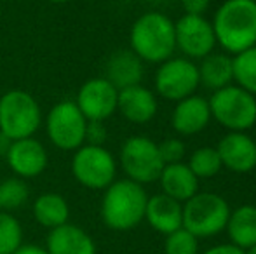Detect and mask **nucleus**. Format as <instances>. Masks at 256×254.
<instances>
[{
    "mask_svg": "<svg viewBox=\"0 0 256 254\" xmlns=\"http://www.w3.org/2000/svg\"><path fill=\"white\" fill-rule=\"evenodd\" d=\"M216 44L228 54L256 45V0H225L211 21Z\"/></svg>",
    "mask_w": 256,
    "mask_h": 254,
    "instance_id": "obj_1",
    "label": "nucleus"
},
{
    "mask_svg": "<svg viewBox=\"0 0 256 254\" xmlns=\"http://www.w3.org/2000/svg\"><path fill=\"white\" fill-rule=\"evenodd\" d=\"M100 214L106 228L114 232H129L145 220L146 195L143 185L131 180H115L103 190Z\"/></svg>",
    "mask_w": 256,
    "mask_h": 254,
    "instance_id": "obj_2",
    "label": "nucleus"
},
{
    "mask_svg": "<svg viewBox=\"0 0 256 254\" xmlns=\"http://www.w3.org/2000/svg\"><path fill=\"white\" fill-rule=\"evenodd\" d=\"M129 44L142 61L164 63L176 51L174 21L157 10L142 14L131 26Z\"/></svg>",
    "mask_w": 256,
    "mask_h": 254,
    "instance_id": "obj_3",
    "label": "nucleus"
},
{
    "mask_svg": "<svg viewBox=\"0 0 256 254\" xmlns=\"http://www.w3.org/2000/svg\"><path fill=\"white\" fill-rule=\"evenodd\" d=\"M40 124V105L30 92L12 89L0 96V134L9 141L34 138Z\"/></svg>",
    "mask_w": 256,
    "mask_h": 254,
    "instance_id": "obj_4",
    "label": "nucleus"
},
{
    "mask_svg": "<svg viewBox=\"0 0 256 254\" xmlns=\"http://www.w3.org/2000/svg\"><path fill=\"white\" fill-rule=\"evenodd\" d=\"M230 206L222 195L212 192H197L183 202V228L197 239L214 237L225 230Z\"/></svg>",
    "mask_w": 256,
    "mask_h": 254,
    "instance_id": "obj_5",
    "label": "nucleus"
},
{
    "mask_svg": "<svg viewBox=\"0 0 256 254\" xmlns=\"http://www.w3.org/2000/svg\"><path fill=\"white\" fill-rule=\"evenodd\" d=\"M211 119L230 132H246L256 124V96L230 84L212 92L209 99Z\"/></svg>",
    "mask_w": 256,
    "mask_h": 254,
    "instance_id": "obj_6",
    "label": "nucleus"
},
{
    "mask_svg": "<svg viewBox=\"0 0 256 254\" xmlns=\"http://www.w3.org/2000/svg\"><path fill=\"white\" fill-rule=\"evenodd\" d=\"M75 181L89 190H104L115 181L117 160L104 146L82 145L72 157Z\"/></svg>",
    "mask_w": 256,
    "mask_h": 254,
    "instance_id": "obj_7",
    "label": "nucleus"
},
{
    "mask_svg": "<svg viewBox=\"0 0 256 254\" xmlns=\"http://www.w3.org/2000/svg\"><path fill=\"white\" fill-rule=\"evenodd\" d=\"M120 166L128 180L138 185L158 181L164 162L158 153V145L146 136H131L120 148Z\"/></svg>",
    "mask_w": 256,
    "mask_h": 254,
    "instance_id": "obj_8",
    "label": "nucleus"
},
{
    "mask_svg": "<svg viewBox=\"0 0 256 254\" xmlns=\"http://www.w3.org/2000/svg\"><path fill=\"white\" fill-rule=\"evenodd\" d=\"M88 120L72 99H63L49 110L46 132L49 141L63 152H75L86 143Z\"/></svg>",
    "mask_w": 256,
    "mask_h": 254,
    "instance_id": "obj_9",
    "label": "nucleus"
},
{
    "mask_svg": "<svg viewBox=\"0 0 256 254\" xmlns=\"http://www.w3.org/2000/svg\"><path fill=\"white\" fill-rule=\"evenodd\" d=\"M199 70L188 58H169L158 64L155 73V91L168 101H182L199 87Z\"/></svg>",
    "mask_w": 256,
    "mask_h": 254,
    "instance_id": "obj_10",
    "label": "nucleus"
},
{
    "mask_svg": "<svg viewBox=\"0 0 256 254\" xmlns=\"http://www.w3.org/2000/svg\"><path fill=\"white\" fill-rule=\"evenodd\" d=\"M176 49L188 59H202L214 52L216 35L211 21L204 16H190L183 14L174 23Z\"/></svg>",
    "mask_w": 256,
    "mask_h": 254,
    "instance_id": "obj_11",
    "label": "nucleus"
},
{
    "mask_svg": "<svg viewBox=\"0 0 256 254\" xmlns=\"http://www.w3.org/2000/svg\"><path fill=\"white\" fill-rule=\"evenodd\" d=\"M117 89L104 77H94L80 85L75 105L88 122H104L117 112Z\"/></svg>",
    "mask_w": 256,
    "mask_h": 254,
    "instance_id": "obj_12",
    "label": "nucleus"
},
{
    "mask_svg": "<svg viewBox=\"0 0 256 254\" xmlns=\"http://www.w3.org/2000/svg\"><path fill=\"white\" fill-rule=\"evenodd\" d=\"M6 160L14 176L21 180H32L44 173L49 159L44 145L38 139L24 138L9 143Z\"/></svg>",
    "mask_w": 256,
    "mask_h": 254,
    "instance_id": "obj_13",
    "label": "nucleus"
},
{
    "mask_svg": "<svg viewBox=\"0 0 256 254\" xmlns=\"http://www.w3.org/2000/svg\"><path fill=\"white\" fill-rule=\"evenodd\" d=\"M216 152L222 166L237 174H246L256 167V141L246 132H228L220 139Z\"/></svg>",
    "mask_w": 256,
    "mask_h": 254,
    "instance_id": "obj_14",
    "label": "nucleus"
},
{
    "mask_svg": "<svg viewBox=\"0 0 256 254\" xmlns=\"http://www.w3.org/2000/svg\"><path fill=\"white\" fill-rule=\"evenodd\" d=\"M44 248L49 254H96L94 239L70 221L49 230Z\"/></svg>",
    "mask_w": 256,
    "mask_h": 254,
    "instance_id": "obj_15",
    "label": "nucleus"
},
{
    "mask_svg": "<svg viewBox=\"0 0 256 254\" xmlns=\"http://www.w3.org/2000/svg\"><path fill=\"white\" fill-rule=\"evenodd\" d=\"M158 108L157 98L142 84L118 91L117 112L132 124H146L155 117Z\"/></svg>",
    "mask_w": 256,
    "mask_h": 254,
    "instance_id": "obj_16",
    "label": "nucleus"
},
{
    "mask_svg": "<svg viewBox=\"0 0 256 254\" xmlns=\"http://www.w3.org/2000/svg\"><path fill=\"white\" fill-rule=\"evenodd\" d=\"M209 120H211V110L208 99L192 94L176 103L171 115V126L178 134L192 136L204 131Z\"/></svg>",
    "mask_w": 256,
    "mask_h": 254,
    "instance_id": "obj_17",
    "label": "nucleus"
},
{
    "mask_svg": "<svg viewBox=\"0 0 256 254\" xmlns=\"http://www.w3.org/2000/svg\"><path fill=\"white\" fill-rule=\"evenodd\" d=\"M145 220L157 234L169 235L183 227V204L164 193L148 197Z\"/></svg>",
    "mask_w": 256,
    "mask_h": 254,
    "instance_id": "obj_18",
    "label": "nucleus"
},
{
    "mask_svg": "<svg viewBox=\"0 0 256 254\" xmlns=\"http://www.w3.org/2000/svg\"><path fill=\"white\" fill-rule=\"evenodd\" d=\"M104 78H106L117 91L142 84L143 61L131 51V49L115 51L114 54L108 58L106 66H104Z\"/></svg>",
    "mask_w": 256,
    "mask_h": 254,
    "instance_id": "obj_19",
    "label": "nucleus"
},
{
    "mask_svg": "<svg viewBox=\"0 0 256 254\" xmlns=\"http://www.w3.org/2000/svg\"><path fill=\"white\" fill-rule=\"evenodd\" d=\"M162 193L178 202H186L199 192V180L185 162L168 164L158 176Z\"/></svg>",
    "mask_w": 256,
    "mask_h": 254,
    "instance_id": "obj_20",
    "label": "nucleus"
},
{
    "mask_svg": "<svg viewBox=\"0 0 256 254\" xmlns=\"http://www.w3.org/2000/svg\"><path fill=\"white\" fill-rule=\"evenodd\" d=\"M230 244L246 251L256 244V206L246 204L230 211L228 221L225 227Z\"/></svg>",
    "mask_w": 256,
    "mask_h": 254,
    "instance_id": "obj_21",
    "label": "nucleus"
},
{
    "mask_svg": "<svg viewBox=\"0 0 256 254\" xmlns=\"http://www.w3.org/2000/svg\"><path fill=\"white\" fill-rule=\"evenodd\" d=\"M32 213H34L35 221L48 230L61 227L70 220V206H68L66 199L54 192L38 195L34 200Z\"/></svg>",
    "mask_w": 256,
    "mask_h": 254,
    "instance_id": "obj_22",
    "label": "nucleus"
},
{
    "mask_svg": "<svg viewBox=\"0 0 256 254\" xmlns=\"http://www.w3.org/2000/svg\"><path fill=\"white\" fill-rule=\"evenodd\" d=\"M199 70V80L208 89L218 91L234 82V68H232V56L211 52L197 66Z\"/></svg>",
    "mask_w": 256,
    "mask_h": 254,
    "instance_id": "obj_23",
    "label": "nucleus"
},
{
    "mask_svg": "<svg viewBox=\"0 0 256 254\" xmlns=\"http://www.w3.org/2000/svg\"><path fill=\"white\" fill-rule=\"evenodd\" d=\"M30 199V188L26 180H21L18 176H10L0 181V211L10 213L26 206Z\"/></svg>",
    "mask_w": 256,
    "mask_h": 254,
    "instance_id": "obj_24",
    "label": "nucleus"
},
{
    "mask_svg": "<svg viewBox=\"0 0 256 254\" xmlns=\"http://www.w3.org/2000/svg\"><path fill=\"white\" fill-rule=\"evenodd\" d=\"M232 68L236 85L256 96V45L234 56Z\"/></svg>",
    "mask_w": 256,
    "mask_h": 254,
    "instance_id": "obj_25",
    "label": "nucleus"
},
{
    "mask_svg": "<svg viewBox=\"0 0 256 254\" xmlns=\"http://www.w3.org/2000/svg\"><path fill=\"white\" fill-rule=\"evenodd\" d=\"M186 166L190 167L197 180H209V178L216 176L222 171V160L212 146H200L190 155V160Z\"/></svg>",
    "mask_w": 256,
    "mask_h": 254,
    "instance_id": "obj_26",
    "label": "nucleus"
},
{
    "mask_svg": "<svg viewBox=\"0 0 256 254\" xmlns=\"http://www.w3.org/2000/svg\"><path fill=\"white\" fill-rule=\"evenodd\" d=\"M23 227L10 213L0 211V254H12L23 246Z\"/></svg>",
    "mask_w": 256,
    "mask_h": 254,
    "instance_id": "obj_27",
    "label": "nucleus"
},
{
    "mask_svg": "<svg viewBox=\"0 0 256 254\" xmlns=\"http://www.w3.org/2000/svg\"><path fill=\"white\" fill-rule=\"evenodd\" d=\"M164 254H199V239L185 228L166 235Z\"/></svg>",
    "mask_w": 256,
    "mask_h": 254,
    "instance_id": "obj_28",
    "label": "nucleus"
},
{
    "mask_svg": "<svg viewBox=\"0 0 256 254\" xmlns=\"http://www.w3.org/2000/svg\"><path fill=\"white\" fill-rule=\"evenodd\" d=\"M185 152H186L185 143L178 138H168L162 143H158V153H160V159L164 162V166L182 162L183 157H185Z\"/></svg>",
    "mask_w": 256,
    "mask_h": 254,
    "instance_id": "obj_29",
    "label": "nucleus"
},
{
    "mask_svg": "<svg viewBox=\"0 0 256 254\" xmlns=\"http://www.w3.org/2000/svg\"><path fill=\"white\" fill-rule=\"evenodd\" d=\"M106 127L103 122H88L86 127V143L84 145H94V146H103V143L106 141Z\"/></svg>",
    "mask_w": 256,
    "mask_h": 254,
    "instance_id": "obj_30",
    "label": "nucleus"
},
{
    "mask_svg": "<svg viewBox=\"0 0 256 254\" xmlns=\"http://www.w3.org/2000/svg\"><path fill=\"white\" fill-rule=\"evenodd\" d=\"M211 0H182V5L185 14L190 16H204V12L209 9Z\"/></svg>",
    "mask_w": 256,
    "mask_h": 254,
    "instance_id": "obj_31",
    "label": "nucleus"
},
{
    "mask_svg": "<svg viewBox=\"0 0 256 254\" xmlns=\"http://www.w3.org/2000/svg\"><path fill=\"white\" fill-rule=\"evenodd\" d=\"M200 254H246V253L234 244H218V246H212V248L206 249V251Z\"/></svg>",
    "mask_w": 256,
    "mask_h": 254,
    "instance_id": "obj_32",
    "label": "nucleus"
},
{
    "mask_svg": "<svg viewBox=\"0 0 256 254\" xmlns=\"http://www.w3.org/2000/svg\"><path fill=\"white\" fill-rule=\"evenodd\" d=\"M12 254H49L46 251V248L42 246H37V244H23L16 253Z\"/></svg>",
    "mask_w": 256,
    "mask_h": 254,
    "instance_id": "obj_33",
    "label": "nucleus"
},
{
    "mask_svg": "<svg viewBox=\"0 0 256 254\" xmlns=\"http://www.w3.org/2000/svg\"><path fill=\"white\" fill-rule=\"evenodd\" d=\"M244 253H246V254H256V244H254V246H251L250 249H246Z\"/></svg>",
    "mask_w": 256,
    "mask_h": 254,
    "instance_id": "obj_34",
    "label": "nucleus"
},
{
    "mask_svg": "<svg viewBox=\"0 0 256 254\" xmlns=\"http://www.w3.org/2000/svg\"><path fill=\"white\" fill-rule=\"evenodd\" d=\"M49 2H52V3H66V2H70V0H49Z\"/></svg>",
    "mask_w": 256,
    "mask_h": 254,
    "instance_id": "obj_35",
    "label": "nucleus"
}]
</instances>
